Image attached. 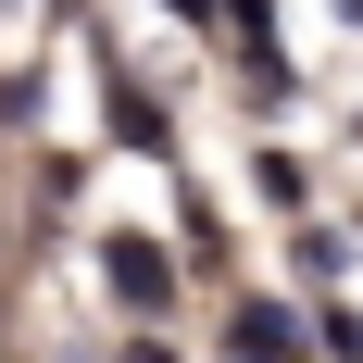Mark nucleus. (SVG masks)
I'll return each instance as SVG.
<instances>
[{
  "instance_id": "1",
  "label": "nucleus",
  "mask_w": 363,
  "mask_h": 363,
  "mask_svg": "<svg viewBox=\"0 0 363 363\" xmlns=\"http://www.w3.org/2000/svg\"><path fill=\"white\" fill-rule=\"evenodd\" d=\"M301 351H313V338H301L289 301H251V313H238V363H301Z\"/></svg>"
},
{
  "instance_id": "2",
  "label": "nucleus",
  "mask_w": 363,
  "mask_h": 363,
  "mask_svg": "<svg viewBox=\"0 0 363 363\" xmlns=\"http://www.w3.org/2000/svg\"><path fill=\"white\" fill-rule=\"evenodd\" d=\"M101 276H113L125 301H138V313H163V301H176V276H163V251H138V238H113V251H101Z\"/></svg>"
},
{
  "instance_id": "3",
  "label": "nucleus",
  "mask_w": 363,
  "mask_h": 363,
  "mask_svg": "<svg viewBox=\"0 0 363 363\" xmlns=\"http://www.w3.org/2000/svg\"><path fill=\"white\" fill-rule=\"evenodd\" d=\"M176 13H188V26H201V13H213V0H176Z\"/></svg>"
},
{
  "instance_id": "4",
  "label": "nucleus",
  "mask_w": 363,
  "mask_h": 363,
  "mask_svg": "<svg viewBox=\"0 0 363 363\" xmlns=\"http://www.w3.org/2000/svg\"><path fill=\"white\" fill-rule=\"evenodd\" d=\"M351 26H363V0H351Z\"/></svg>"
}]
</instances>
